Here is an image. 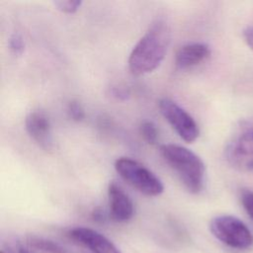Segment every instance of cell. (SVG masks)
<instances>
[{
	"label": "cell",
	"mask_w": 253,
	"mask_h": 253,
	"mask_svg": "<svg viewBox=\"0 0 253 253\" xmlns=\"http://www.w3.org/2000/svg\"><path fill=\"white\" fill-rule=\"evenodd\" d=\"M92 215H93V218L95 219V220H103L104 219V216H105V214H104V212H103V211L100 209V208H97V209H95L94 210V211H93V213H92Z\"/></svg>",
	"instance_id": "obj_19"
},
{
	"label": "cell",
	"mask_w": 253,
	"mask_h": 253,
	"mask_svg": "<svg viewBox=\"0 0 253 253\" xmlns=\"http://www.w3.org/2000/svg\"><path fill=\"white\" fill-rule=\"evenodd\" d=\"M158 108L163 118L183 140L193 142L198 138L200 131L196 121L176 102L162 98L158 102Z\"/></svg>",
	"instance_id": "obj_6"
},
{
	"label": "cell",
	"mask_w": 253,
	"mask_h": 253,
	"mask_svg": "<svg viewBox=\"0 0 253 253\" xmlns=\"http://www.w3.org/2000/svg\"><path fill=\"white\" fill-rule=\"evenodd\" d=\"M139 134L148 144H155L158 139L157 127L151 121H144L140 124Z\"/></svg>",
	"instance_id": "obj_11"
},
{
	"label": "cell",
	"mask_w": 253,
	"mask_h": 253,
	"mask_svg": "<svg viewBox=\"0 0 253 253\" xmlns=\"http://www.w3.org/2000/svg\"><path fill=\"white\" fill-rule=\"evenodd\" d=\"M67 114L74 122H81L85 118V112L82 105L75 100H72L67 105Z\"/></svg>",
	"instance_id": "obj_13"
},
{
	"label": "cell",
	"mask_w": 253,
	"mask_h": 253,
	"mask_svg": "<svg viewBox=\"0 0 253 253\" xmlns=\"http://www.w3.org/2000/svg\"><path fill=\"white\" fill-rule=\"evenodd\" d=\"M171 39L168 24L156 20L133 46L128 57V69L136 76L155 70L164 59Z\"/></svg>",
	"instance_id": "obj_1"
},
{
	"label": "cell",
	"mask_w": 253,
	"mask_h": 253,
	"mask_svg": "<svg viewBox=\"0 0 253 253\" xmlns=\"http://www.w3.org/2000/svg\"><path fill=\"white\" fill-rule=\"evenodd\" d=\"M211 55V48L204 42H191L181 46L175 57L180 69H187L205 61Z\"/></svg>",
	"instance_id": "obj_10"
},
{
	"label": "cell",
	"mask_w": 253,
	"mask_h": 253,
	"mask_svg": "<svg viewBox=\"0 0 253 253\" xmlns=\"http://www.w3.org/2000/svg\"><path fill=\"white\" fill-rule=\"evenodd\" d=\"M226 162L242 172H253V122L242 124L224 148Z\"/></svg>",
	"instance_id": "obj_4"
},
{
	"label": "cell",
	"mask_w": 253,
	"mask_h": 253,
	"mask_svg": "<svg viewBox=\"0 0 253 253\" xmlns=\"http://www.w3.org/2000/svg\"><path fill=\"white\" fill-rule=\"evenodd\" d=\"M54 7L65 14H73L82 5V1L80 0H57L53 2Z\"/></svg>",
	"instance_id": "obj_12"
},
{
	"label": "cell",
	"mask_w": 253,
	"mask_h": 253,
	"mask_svg": "<svg viewBox=\"0 0 253 253\" xmlns=\"http://www.w3.org/2000/svg\"><path fill=\"white\" fill-rule=\"evenodd\" d=\"M112 94H113V96H115L116 98H118L120 100H125V99H126L128 97V92L126 89L118 88V87L113 89Z\"/></svg>",
	"instance_id": "obj_18"
},
{
	"label": "cell",
	"mask_w": 253,
	"mask_h": 253,
	"mask_svg": "<svg viewBox=\"0 0 253 253\" xmlns=\"http://www.w3.org/2000/svg\"><path fill=\"white\" fill-rule=\"evenodd\" d=\"M108 198L112 219L118 222H125L132 217L134 213L132 201L117 183L111 182L109 184Z\"/></svg>",
	"instance_id": "obj_9"
},
{
	"label": "cell",
	"mask_w": 253,
	"mask_h": 253,
	"mask_svg": "<svg viewBox=\"0 0 253 253\" xmlns=\"http://www.w3.org/2000/svg\"><path fill=\"white\" fill-rule=\"evenodd\" d=\"M1 253H4V252H3V251H1Z\"/></svg>",
	"instance_id": "obj_21"
},
{
	"label": "cell",
	"mask_w": 253,
	"mask_h": 253,
	"mask_svg": "<svg viewBox=\"0 0 253 253\" xmlns=\"http://www.w3.org/2000/svg\"><path fill=\"white\" fill-rule=\"evenodd\" d=\"M9 47L15 54L21 55L25 49V41L23 37L18 33L13 34L9 39Z\"/></svg>",
	"instance_id": "obj_15"
},
{
	"label": "cell",
	"mask_w": 253,
	"mask_h": 253,
	"mask_svg": "<svg viewBox=\"0 0 253 253\" xmlns=\"http://www.w3.org/2000/svg\"><path fill=\"white\" fill-rule=\"evenodd\" d=\"M19 253H29L27 250H25V249H23V248H21L20 250H19Z\"/></svg>",
	"instance_id": "obj_20"
},
{
	"label": "cell",
	"mask_w": 253,
	"mask_h": 253,
	"mask_svg": "<svg viewBox=\"0 0 253 253\" xmlns=\"http://www.w3.org/2000/svg\"><path fill=\"white\" fill-rule=\"evenodd\" d=\"M32 243L35 247L40 248L44 251H48L50 253H65V251L59 245H57L56 243H54L50 240L36 238V239H33Z\"/></svg>",
	"instance_id": "obj_14"
},
{
	"label": "cell",
	"mask_w": 253,
	"mask_h": 253,
	"mask_svg": "<svg viewBox=\"0 0 253 253\" xmlns=\"http://www.w3.org/2000/svg\"><path fill=\"white\" fill-rule=\"evenodd\" d=\"M159 151L190 193L198 194L203 190L206 166L200 156L185 146L173 143L161 145Z\"/></svg>",
	"instance_id": "obj_2"
},
{
	"label": "cell",
	"mask_w": 253,
	"mask_h": 253,
	"mask_svg": "<svg viewBox=\"0 0 253 253\" xmlns=\"http://www.w3.org/2000/svg\"><path fill=\"white\" fill-rule=\"evenodd\" d=\"M240 200L244 210L253 220V191L247 189L242 190L240 194Z\"/></svg>",
	"instance_id": "obj_16"
},
{
	"label": "cell",
	"mask_w": 253,
	"mask_h": 253,
	"mask_svg": "<svg viewBox=\"0 0 253 253\" xmlns=\"http://www.w3.org/2000/svg\"><path fill=\"white\" fill-rule=\"evenodd\" d=\"M26 130L39 146L45 150L52 147L51 124L47 115L42 111H32L25 120Z\"/></svg>",
	"instance_id": "obj_7"
},
{
	"label": "cell",
	"mask_w": 253,
	"mask_h": 253,
	"mask_svg": "<svg viewBox=\"0 0 253 253\" xmlns=\"http://www.w3.org/2000/svg\"><path fill=\"white\" fill-rule=\"evenodd\" d=\"M212 235L234 249H247L253 245V234L243 221L232 215H217L210 222Z\"/></svg>",
	"instance_id": "obj_5"
},
{
	"label": "cell",
	"mask_w": 253,
	"mask_h": 253,
	"mask_svg": "<svg viewBox=\"0 0 253 253\" xmlns=\"http://www.w3.org/2000/svg\"><path fill=\"white\" fill-rule=\"evenodd\" d=\"M117 173L132 188L148 197H157L164 191L161 180L148 168L129 157L115 161Z\"/></svg>",
	"instance_id": "obj_3"
},
{
	"label": "cell",
	"mask_w": 253,
	"mask_h": 253,
	"mask_svg": "<svg viewBox=\"0 0 253 253\" xmlns=\"http://www.w3.org/2000/svg\"><path fill=\"white\" fill-rule=\"evenodd\" d=\"M243 37L247 44L253 50V26H249L243 31Z\"/></svg>",
	"instance_id": "obj_17"
},
{
	"label": "cell",
	"mask_w": 253,
	"mask_h": 253,
	"mask_svg": "<svg viewBox=\"0 0 253 253\" xmlns=\"http://www.w3.org/2000/svg\"><path fill=\"white\" fill-rule=\"evenodd\" d=\"M69 236L92 253H122L109 238L89 227H74L69 231Z\"/></svg>",
	"instance_id": "obj_8"
}]
</instances>
